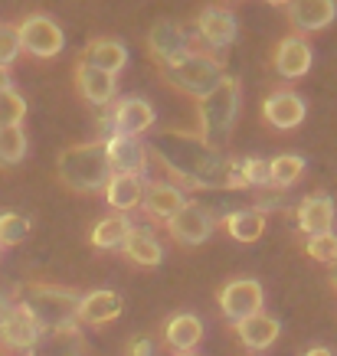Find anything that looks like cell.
<instances>
[{
  "label": "cell",
  "instance_id": "cell-23",
  "mask_svg": "<svg viewBox=\"0 0 337 356\" xmlns=\"http://www.w3.org/2000/svg\"><path fill=\"white\" fill-rule=\"evenodd\" d=\"M79 59L92 65V69H98V72H109V76L118 79V72L128 65V49H125V43L111 40V36H98V40H92L86 46V53Z\"/></svg>",
  "mask_w": 337,
  "mask_h": 356
},
{
  "label": "cell",
  "instance_id": "cell-32",
  "mask_svg": "<svg viewBox=\"0 0 337 356\" xmlns=\"http://www.w3.org/2000/svg\"><path fill=\"white\" fill-rule=\"evenodd\" d=\"M26 118V98L17 88L0 92V128H23Z\"/></svg>",
  "mask_w": 337,
  "mask_h": 356
},
{
  "label": "cell",
  "instance_id": "cell-1",
  "mask_svg": "<svg viewBox=\"0 0 337 356\" xmlns=\"http://www.w3.org/2000/svg\"><path fill=\"white\" fill-rule=\"evenodd\" d=\"M151 157L171 173L180 190H229L233 161L190 131H161L151 140Z\"/></svg>",
  "mask_w": 337,
  "mask_h": 356
},
{
  "label": "cell",
  "instance_id": "cell-37",
  "mask_svg": "<svg viewBox=\"0 0 337 356\" xmlns=\"http://www.w3.org/2000/svg\"><path fill=\"white\" fill-rule=\"evenodd\" d=\"M7 88H13V76L10 69H0V92H7Z\"/></svg>",
  "mask_w": 337,
  "mask_h": 356
},
{
  "label": "cell",
  "instance_id": "cell-33",
  "mask_svg": "<svg viewBox=\"0 0 337 356\" xmlns=\"http://www.w3.org/2000/svg\"><path fill=\"white\" fill-rule=\"evenodd\" d=\"M305 252H308V259L321 261V265H334L337 261V236L334 232H324V236H308Z\"/></svg>",
  "mask_w": 337,
  "mask_h": 356
},
{
  "label": "cell",
  "instance_id": "cell-5",
  "mask_svg": "<svg viewBox=\"0 0 337 356\" xmlns=\"http://www.w3.org/2000/svg\"><path fill=\"white\" fill-rule=\"evenodd\" d=\"M82 291L76 288H63V284H43V281H30L23 284L20 304L36 317V324L43 330H63V327H76V311Z\"/></svg>",
  "mask_w": 337,
  "mask_h": 356
},
{
  "label": "cell",
  "instance_id": "cell-6",
  "mask_svg": "<svg viewBox=\"0 0 337 356\" xmlns=\"http://www.w3.org/2000/svg\"><path fill=\"white\" fill-rule=\"evenodd\" d=\"M17 36H20V49L23 53L36 56V59H53L65 49V33L63 26L46 17V13H30L17 23Z\"/></svg>",
  "mask_w": 337,
  "mask_h": 356
},
{
  "label": "cell",
  "instance_id": "cell-38",
  "mask_svg": "<svg viewBox=\"0 0 337 356\" xmlns=\"http://www.w3.org/2000/svg\"><path fill=\"white\" fill-rule=\"evenodd\" d=\"M305 356H334V353H331L327 346H311V350H308Z\"/></svg>",
  "mask_w": 337,
  "mask_h": 356
},
{
  "label": "cell",
  "instance_id": "cell-19",
  "mask_svg": "<svg viewBox=\"0 0 337 356\" xmlns=\"http://www.w3.org/2000/svg\"><path fill=\"white\" fill-rule=\"evenodd\" d=\"M311 63H315V53H311V46H308L301 36H285L282 43L275 46V53H272V65H275V72H279L282 79L308 76Z\"/></svg>",
  "mask_w": 337,
  "mask_h": 356
},
{
  "label": "cell",
  "instance_id": "cell-35",
  "mask_svg": "<svg viewBox=\"0 0 337 356\" xmlns=\"http://www.w3.org/2000/svg\"><path fill=\"white\" fill-rule=\"evenodd\" d=\"M125 356H154V340L151 337H131L125 346Z\"/></svg>",
  "mask_w": 337,
  "mask_h": 356
},
{
  "label": "cell",
  "instance_id": "cell-9",
  "mask_svg": "<svg viewBox=\"0 0 337 356\" xmlns=\"http://www.w3.org/2000/svg\"><path fill=\"white\" fill-rule=\"evenodd\" d=\"M154 105L141 95L131 98H118L109 108V118H105V128L111 134H125V138H138V134H148L154 128Z\"/></svg>",
  "mask_w": 337,
  "mask_h": 356
},
{
  "label": "cell",
  "instance_id": "cell-26",
  "mask_svg": "<svg viewBox=\"0 0 337 356\" xmlns=\"http://www.w3.org/2000/svg\"><path fill=\"white\" fill-rule=\"evenodd\" d=\"M144 196V180L141 177H128V173H111V180L105 184V200L111 209L118 213H131L141 206Z\"/></svg>",
  "mask_w": 337,
  "mask_h": 356
},
{
  "label": "cell",
  "instance_id": "cell-14",
  "mask_svg": "<svg viewBox=\"0 0 337 356\" xmlns=\"http://www.w3.org/2000/svg\"><path fill=\"white\" fill-rule=\"evenodd\" d=\"M184 203H187L184 190L177 184H171V180H148V184H144L141 213L151 219V222H161L164 226Z\"/></svg>",
  "mask_w": 337,
  "mask_h": 356
},
{
  "label": "cell",
  "instance_id": "cell-40",
  "mask_svg": "<svg viewBox=\"0 0 337 356\" xmlns=\"http://www.w3.org/2000/svg\"><path fill=\"white\" fill-rule=\"evenodd\" d=\"M265 3H272V7H288L292 0H265Z\"/></svg>",
  "mask_w": 337,
  "mask_h": 356
},
{
  "label": "cell",
  "instance_id": "cell-16",
  "mask_svg": "<svg viewBox=\"0 0 337 356\" xmlns=\"http://www.w3.org/2000/svg\"><path fill=\"white\" fill-rule=\"evenodd\" d=\"M105 157H109L111 173L141 177V173L148 170V147H144L138 138H125V134L105 138Z\"/></svg>",
  "mask_w": 337,
  "mask_h": 356
},
{
  "label": "cell",
  "instance_id": "cell-24",
  "mask_svg": "<svg viewBox=\"0 0 337 356\" xmlns=\"http://www.w3.org/2000/svg\"><path fill=\"white\" fill-rule=\"evenodd\" d=\"M121 255L138 268H157L164 261V248L148 226H134L125 238V245H121Z\"/></svg>",
  "mask_w": 337,
  "mask_h": 356
},
{
  "label": "cell",
  "instance_id": "cell-34",
  "mask_svg": "<svg viewBox=\"0 0 337 356\" xmlns=\"http://www.w3.org/2000/svg\"><path fill=\"white\" fill-rule=\"evenodd\" d=\"M20 36H17V26L13 23H0V69H10L20 56Z\"/></svg>",
  "mask_w": 337,
  "mask_h": 356
},
{
  "label": "cell",
  "instance_id": "cell-13",
  "mask_svg": "<svg viewBox=\"0 0 337 356\" xmlns=\"http://www.w3.org/2000/svg\"><path fill=\"white\" fill-rule=\"evenodd\" d=\"M236 36H240V23L223 7H207V10L196 17V40L207 46V49H213V53L233 46Z\"/></svg>",
  "mask_w": 337,
  "mask_h": 356
},
{
  "label": "cell",
  "instance_id": "cell-2",
  "mask_svg": "<svg viewBox=\"0 0 337 356\" xmlns=\"http://www.w3.org/2000/svg\"><path fill=\"white\" fill-rule=\"evenodd\" d=\"M242 108V88L236 76H223L217 82L213 92H207L203 98H196V134L219 147L223 140L233 134L236 118Z\"/></svg>",
  "mask_w": 337,
  "mask_h": 356
},
{
  "label": "cell",
  "instance_id": "cell-30",
  "mask_svg": "<svg viewBox=\"0 0 337 356\" xmlns=\"http://www.w3.org/2000/svg\"><path fill=\"white\" fill-rule=\"evenodd\" d=\"M26 131L23 128H0V167H17L26 157Z\"/></svg>",
  "mask_w": 337,
  "mask_h": 356
},
{
  "label": "cell",
  "instance_id": "cell-31",
  "mask_svg": "<svg viewBox=\"0 0 337 356\" xmlns=\"http://www.w3.org/2000/svg\"><path fill=\"white\" fill-rule=\"evenodd\" d=\"M30 219L23 213H13V209H3L0 213V248H10V245H20L23 238L30 236Z\"/></svg>",
  "mask_w": 337,
  "mask_h": 356
},
{
  "label": "cell",
  "instance_id": "cell-22",
  "mask_svg": "<svg viewBox=\"0 0 337 356\" xmlns=\"http://www.w3.org/2000/svg\"><path fill=\"white\" fill-rule=\"evenodd\" d=\"M26 356H88L86 337L76 327H63V330H43V337L36 340Z\"/></svg>",
  "mask_w": 337,
  "mask_h": 356
},
{
  "label": "cell",
  "instance_id": "cell-10",
  "mask_svg": "<svg viewBox=\"0 0 337 356\" xmlns=\"http://www.w3.org/2000/svg\"><path fill=\"white\" fill-rule=\"evenodd\" d=\"M40 337H43V327L36 324V317H33L20 301H13L7 321L0 324V346H3L7 353L26 356L33 346H36Z\"/></svg>",
  "mask_w": 337,
  "mask_h": 356
},
{
  "label": "cell",
  "instance_id": "cell-28",
  "mask_svg": "<svg viewBox=\"0 0 337 356\" xmlns=\"http://www.w3.org/2000/svg\"><path fill=\"white\" fill-rule=\"evenodd\" d=\"M131 229H134L131 226V219L125 216V213H115V216H105L95 229H92L88 242H92L95 248H102V252H111V248L125 245V238H128Z\"/></svg>",
  "mask_w": 337,
  "mask_h": 356
},
{
  "label": "cell",
  "instance_id": "cell-7",
  "mask_svg": "<svg viewBox=\"0 0 337 356\" xmlns=\"http://www.w3.org/2000/svg\"><path fill=\"white\" fill-rule=\"evenodd\" d=\"M217 304L223 311V317L236 327L242 321L256 317V314H262L265 294H262V284L256 278H233L217 291Z\"/></svg>",
  "mask_w": 337,
  "mask_h": 356
},
{
  "label": "cell",
  "instance_id": "cell-15",
  "mask_svg": "<svg viewBox=\"0 0 337 356\" xmlns=\"http://www.w3.org/2000/svg\"><path fill=\"white\" fill-rule=\"evenodd\" d=\"M285 13H288L295 36L298 33H318L327 30L337 20V0H292L285 7Z\"/></svg>",
  "mask_w": 337,
  "mask_h": 356
},
{
  "label": "cell",
  "instance_id": "cell-17",
  "mask_svg": "<svg viewBox=\"0 0 337 356\" xmlns=\"http://www.w3.org/2000/svg\"><path fill=\"white\" fill-rule=\"evenodd\" d=\"M121 311H125V301H121L118 294L109 291V288H95V291H86L79 298L76 324L105 327V324H111V321H118Z\"/></svg>",
  "mask_w": 337,
  "mask_h": 356
},
{
  "label": "cell",
  "instance_id": "cell-41",
  "mask_svg": "<svg viewBox=\"0 0 337 356\" xmlns=\"http://www.w3.org/2000/svg\"><path fill=\"white\" fill-rule=\"evenodd\" d=\"M174 356H196V353H174Z\"/></svg>",
  "mask_w": 337,
  "mask_h": 356
},
{
  "label": "cell",
  "instance_id": "cell-27",
  "mask_svg": "<svg viewBox=\"0 0 337 356\" xmlns=\"http://www.w3.org/2000/svg\"><path fill=\"white\" fill-rule=\"evenodd\" d=\"M265 213L262 209H233L226 219H223V229H226L229 238H236V242H242V245H249V242H256V238H262V232H265Z\"/></svg>",
  "mask_w": 337,
  "mask_h": 356
},
{
  "label": "cell",
  "instance_id": "cell-21",
  "mask_svg": "<svg viewBox=\"0 0 337 356\" xmlns=\"http://www.w3.org/2000/svg\"><path fill=\"white\" fill-rule=\"evenodd\" d=\"M164 343L171 346L174 353H194V346L203 340V321L196 314L184 311V314H171L164 321Z\"/></svg>",
  "mask_w": 337,
  "mask_h": 356
},
{
  "label": "cell",
  "instance_id": "cell-8",
  "mask_svg": "<svg viewBox=\"0 0 337 356\" xmlns=\"http://www.w3.org/2000/svg\"><path fill=\"white\" fill-rule=\"evenodd\" d=\"M164 229H167V236L174 238V242L194 248V245H203V242L213 236V229H217V216L210 213L207 206L187 200L174 216L164 222Z\"/></svg>",
  "mask_w": 337,
  "mask_h": 356
},
{
  "label": "cell",
  "instance_id": "cell-29",
  "mask_svg": "<svg viewBox=\"0 0 337 356\" xmlns=\"http://www.w3.org/2000/svg\"><path fill=\"white\" fill-rule=\"evenodd\" d=\"M305 173V157L301 154H279L269 161V180L279 193H285L288 186H295Z\"/></svg>",
  "mask_w": 337,
  "mask_h": 356
},
{
  "label": "cell",
  "instance_id": "cell-18",
  "mask_svg": "<svg viewBox=\"0 0 337 356\" xmlns=\"http://www.w3.org/2000/svg\"><path fill=\"white\" fill-rule=\"evenodd\" d=\"M76 88L88 105L109 108L111 102H115V95H118V79L109 76V72H98V69H92V65H86L79 59L76 63Z\"/></svg>",
  "mask_w": 337,
  "mask_h": 356
},
{
  "label": "cell",
  "instance_id": "cell-36",
  "mask_svg": "<svg viewBox=\"0 0 337 356\" xmlns=\"http://www.w3.org/2000/svg\"><path fill=\"white\" fill-rule=\"evenodd\" d=\"M10 298H7V294L0 291V324H3V321H7V314H10Z\"/></svg>",
  "mask_w": 337,
  "mask_h": 356
},
{
  "label": "cell",
  "instance_id": "cell-39",
  "mask_svg": "<svg viewBox=\"0 0 337 356\" xmlns=\"http://www.w3.org/2000/svg\"><path fill=\"white\" fill-rule=\"evenodd\" d=\"M327 281H331V288H334V294H337V261H334V268H331V278Z\"/></svg>",
  "mask_w": 337,
  "mask_h": 356
},
{
  "label": "cell",
  "instance_id": "cell-11",
  "mask_svg": "<svg viewBox=\"0 0 337 356\" xmlns=\"http://www.w3.org/2000/svg\"><path fill=\"white\" fill-rule=\"evenodd\" d=\"M144 46H148L151 59L157 63V69H161L164 63H171L174 56H184L187 49H194L187 30L177 20H157L151 30H148V36H144Z\"/></svg>",
  "mask_w": 337,
  "mask_h": 356
},
{
  "label": "cell",
  "instance_id": "cell-4",
  "mask_svg": "<svg viewBox=\"0 0 337 356\" xmlns=\"http://www.w3.org/2000/svg\"><path fill=\"white\" fill-rule=\"evenodd\" d=\"M161 76L167 86H174L177 92H184L190 98H203L207 92L217 88V82L226 76V65L217 53L210 49H187L184 56H174L171 63L161 65Z\"/></svg>",
  "mask_w": 337,
  "mask_h": 356
},
{
  "label": "cell",
  "instance_id": "cell-3",
  "mask_svg": "<svg viewBox=\"0 0 337 356\" xmlns=\"http://www.w3.org/2000/svg\"><path fill=\"white\" fill-rule=\"evenodd\" d=\"M59 184L69 186L72 193H98L111 180V167L105 157V140H86L72 144L59 154L56 161Z\"/></svg>",
  "mask_w": 337,
  "mask_h": 356
},
{
  "label": "cell",
  "instance_id": "cell-25",
  "mask_svg": "<svg viewBox=\"0 0 337 356\" xmlns=\"http://www.w3.org/2000/svg\"><path fill=\"white\" fill-rule=\"evenodd\" d=\"M236 337H240V343L246 346V350H252V353H262V350H269V346L282 337V324L275 321L272 314H256V317H249V321H242V324H236Z\"/></svg>",
  "mask_w": 337,
  "mask_h": 356
},
{
  "label": "cell",
  "instance_id": "cell-12",
  "mask_svg": "<svg viewBox=\"0 0 337 356\" xmlns=\"http://www.w3.org/2000/svg\"><path fill=\"white\" fill-rule=\"evenodd\" d=\"M308 115L305 98L292 92V88H279L272 95H265L262 102V118L269 121L275 131H295Z\"/></svg>",
  "mask_w": 337,
  "mask_h": 356
},
{
  "label": "cell",
  "instance_id": "cell-42",
  "mask_svg": "<svg viewBox=\"0 0 337 356\" xmlns=\"http://www.w3.org/2000/svg\"><path fill=\"white\" fill-rule=\"evenodd\" d=\"M0 255H3V248H0Z\"/></svg>",
  "mask_w": 337,
  "mask_h": 356
},
{
  "label": "cell",
  "instance_id": "cell-20",
  "mask_svg": "<svg viewBox=\"0 0 337 356\" xmlns=\"http://www.w3.org/2000/svg\"><path fill=\"white\" fill-rule=\"evenodd\" d=\"M298 229L305 236H324L334 232V200L327 193H311L298 203Z\"/></svg>",
  "mask_w": 337,
  "mask_h": 356
}]
</instances>
